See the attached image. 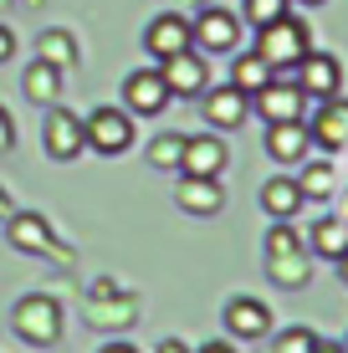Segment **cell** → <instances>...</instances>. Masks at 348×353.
I'll use <instances>...</instances> for the list:
<instances>
[{
    "mask_svg": "<svg viewBox=\"0 0 348 353\" xmlns=\"http://www.w3.org/2000/svg\"><path fill=\"white\" fill-rule=\"evenodd\" d=\"M103 353H139V348H128V343H108Z\"/></svg>",
    "mask_w": 348,
    "mask_h": 353,
    "instance_id": "obj_33",
    "label": "cell"
},
{
    "mask_svg": "<svg viewBox=\"0 0 348 353\" xmlns=\"http://www.w3.org/2000/svg\"><path fill=\"white\" fill-rule=\"evenodd\" d=\"M225 327L236 338H246V343H256V338L272 333V307L256 302V297H231L225 302Z\"/></svg>",
    "mask_w": 348,
    "mask_h": 353,
    "instance_id": "obj_16",
    "label": "cell"
},
{
    "mask_svg": "<svg viewBox=\"0 0 348 353\" xmlns=\"http://www.w3.org/2000/svg\"><path fill=\"white\" fill-rule=\"evenodd\" d=\"M82 133H88V149L103 154V159H118V154L134 149V113L128 108H92L82 118Z\"/></svg>",
    "mask_w": 348,
    "mask_h": 353,
    "instance_id": "obj_4",
    "label": "cell"
},
{
    "mask_svg": "<svg viewBox=\"0 0 348 353\" xmlns=\"http://www.w3.org/2000/svg\"><path fill=\"white\" fill-rule=\"evenodd\" d=\"M41 62H52L57 72H67L72 62H77V46H72L67 31H46L41 36Z\"/></svg>",
    "mask_w": 348,
    "mask_h": 353,
    "instance_id": "obj_25",
    "label": "cell"
},
{
    "mask_svg": "<svg viewBox=\"0 0 348 353\" xmlns=\"http://www.w3.org/2000/svg\"><path fill=\"white\" fill-rule=\"evenodd\" d=\"M195 353H236L231 343H205V348H195Z\"/></svg>",
    "mask_w": 348,
    "mask_h": 353,
    "instance_id": "obj_32",
    "label": "cell"
},
{
    "mask_svg": "<svg viewBox=\"0 0 348 353\" xmlns=\"http://www.w3.org/2000/svg\"><path fill=\"white\" fill-rule=\"evenodd\" d=\"M10 327H16L21 343L52 348L57 338H62V307H57V297H46V292H31V297L16 302V312H10Z\"/></svg>",
    "mask_w": 348,
    "mask_h": 353,
    "instance_id": "obj_3",
    "label": "cell"
},
{
    "mask_svg": "<svg viewBox=\"0 0 348 353\" xmlns=\"http://www.w3.org/2000/svg\"><path fill=\"white\" fill-rule=\"evenodd\" d=\"M41 143H46V154H52L57 164H72L82 149H88L82 118L67 113V108H52V113H46V123H41Z\"/></svg>",
    "mask_w": 348,
    "mask_h": 353,
    "instance_id": "obj_8",
    "label": "cell"
},
{
    "mask_svg": "<svg viewBox=\"0 0 348 353\" xmlns=\"http://www.w3.org/2000/svg\"><path fill=\"white\" fill-rule=\"evenodd\" d=\"M267 276L287 292H303L307 276H313V251L292 230V221H272L267 230Z\"/></svg>",
    "mask_w": 348,
    "mask_h": 353,
    "instance_id": "obj_1",
    "label": "cell"
},
{
    "mask_svg": "<svg viewBox=\"0 0 348 353\" xmlns=\"http://www.w3.org/2000/svg\"><path fill=\"white\" fill-rule=\"evenodd\" d=\"M307 139H313L323 154L348 149V97H323L313 123H307Z\"/></svg>",
    "mask_w": 348,
    "mask_h": 353,
    "instance_id": "obj_11",
    "label": "cell"
},
{
    "mask_svg": "<svg viewBox=\"0 0 348 353\" xmlns=\"http://www.w3.org/2000/svg\"><path fill=\"white\" fill-rule=\"evenodd\" d=\"M200 97H205V123H210L215 133L241 128L246 118H251V97H246L241 88H231V82H221V88H205Z\"/></svg>",
    "mask_w": 348,
    "mask_h": 353,
    "instance_id": "obj_12",
    "label": "cell"
},
{
    "mask_svg": "<svg viewBox=\"0 0 348 353\" xmlns=\"http://www.w3.org/2000/svg\"><path fill=\"white\" fill-rule=\"evenodd\" d=\"M307 251L323 256V261H338L343 251H348V225L343 221H318L313 236H307Z\"/></svg>",
    "mask_w": 348,
    "mask_h": 353,
    "instance_id": "obj_22",
    "label": "cell"
},
{
    "mask_svg": "<svg viewBox=\"0 0 348 353\" xmlns=\"http://www.w3.org/2000/svg\"><path fill=\"white\" fill-rule=\"evenodd\" d=\"M241 10H246V21L251 26H272V21H282L287 10H292V0H241Z\"/></svg>",
    "mask_w": 348,
    "mask_h": 353,
    "instance_id": "obj_26",
    "label": "cell"
},
{
    "mask_svg": "<svg viewBox=\"0 0 348 353\" xmlns=\"http://www.w3.org/2000/svg\"><path fill=\"white\" fill-rule=\"evenodd\" d=\"M338 272H343V282H348V251H343V256H338Z\"/></svg>",
    "mask_w": 348,
    "mask_h": 353,
    "instance_id": "obj_35",
    "label": "cell"
},
{
    "mask_svg": "<svg viewBox=\"0 0 348 353\" xmlns=\"http://www.w3.org/2000/svg\"><path fill=\"white\" fill-rule=\"evenodd\" d=\"M343 348H348V343H343Z\"/></svg>",
    "mask_w": 348,
    "mask_h": 353,
    "instance_id": "obj_38",
    "label": "cell"
},
{
    "mask_svg": "<svg viewBox=\"0 0 348 353\" xmlns=\"http://www.w3.org/2000/svg\"><path fill=\"white\" fill-rule=\"evenodd\" d=\"M179 210L185 215H215L225 205V190L221 179H195V174H179V190H174Z\"/></svg>",
    "mask_w": 348,
    "mask_h": 353,
    "instance_id": "obj_18",
    "label": "cell"
},
{
    "mask_svg": "<svg viewBox=\"0 0 348 353\" xmlns=\"http://www.w3.org/2000/svg\"><path fill=\"white\" fill-rule=\"evenodd\" d=\"M318 353H348L343 343H318Z\"/></svg>",
    "mask_w": 348,
    "mask_h": 353,
    "instance_id": "obj_34",
    "label": "cell"
},
{
    "mask_svg": "<svg viewBox=\"0 0 348 353\" xmlns=\"http://www.w3.org/2000/svg\"><path fill=\"white\" fill-rule=\"evenodd\" d=\"M10 246L16 251H31V256H52V261H72V251H62L52 241L41 215H10Z\"/></svg>",
    "mask_w": 348,
    "mask_h": 353,
    "instance_id": "obj_15",
    "label": "cell"
},
{
    "mask_svg": "<svg viewBox=\"0 0 348 353\" xmlns=\"http://www.w3.org/2000/svg\"><path fill=\"white\" fill-rule=\"evenodd\" d=\"M10 143H16V123H10V113L0 108V154H6Z\"/></svg>",
    "mask_w": 348,
    "mask_h": 353,
    "instance_id": "obj_28",
    "label": "cell"
},
{
    "mask_svg": "<svg viewBox=\"0 0 348 353\" xmlns=\"http://www.w3.org/2000/svg\"><path fill=\"white\" fill-rule=\"evenodd\" d=\"M143 46H149L154 62H170V57L190 52V21L174 16V10H170V16H154L149 31H143Z\"/></svg>",
    "mask_w": 348,
    "mask_h": 353,
    "instance_id": "obj_14",
    "label": "cell"
},
{
    "mask_svg": "<svg viewBox=\"0 0 348 353\" xmlns=\"http://www.w3.org/2000/svg\"><path fill=\"white\" fill-rule=\"evenodd\" d=\"M179 159H185V133H159L149 143V164L164 174H179Z\"/></svg>",
    "mask_w": 348,
    "mask_h": 353,
    "instance_id": "obj_23",
    "label": "cell"
},
{
    "mask_svg": "<svg viewBox=\"0 0 348 353\" xmlns=\"http://www.w3.org/2000/svg\"><path fill=\"white\" fill-rule=\"evenodd\" d=\"M292 6H323V0H292Z\"/></svg>",
    "mask_w": 348,
    "mask_h": 353,
    "instance_id": "obj_37",
    "label": "cell"
},
{
    "mask_svg": "<svg viewBox=\"0 0 348 353\" xmlns=\"http://www.w3.org/2000/svg\"><path fill=\"white\" fill-rule=\"evenodd\" d=\"M307 149H313V139H307L303 118H292V123H267V154L277 164H303Z\"/></svg>",
    "mask_w": 348,
    "mask_h": 353,
    "instance_id": "obj_17",
    "label": "cell"
},
{
    "mask_svg": "<svg viewBox=\"0 0 348 353\" xmlns=\"http://www.w3.org/2000/svg\"><path fill=\"white\" fill-rule=\"evenodd\" d=\"M297 190H303V200H328L333 194V164H303V174H297Z\"/></svg>",
    "mask_w": 348,
    "mask_h": 353,
    "instance_id": "obj_24",
    "label": "cell"
},
{
    "mask_svg": "<svg viewBox=\"0 0 348 353\" xmlns=\"http://www.w3.org/2000/svg\"><path fill=\"white\" fill-rule=\"evenodd\" d=\"M292 72H297V88L313 97V103L338 97V88H343V62H338V57H328V52H307Z\"/></svg>",
    "mask_w": 348,
    "mask_h": 353,
    "instance_id": "obj_10",
    "label": "cell"
},
{
    "mask_svg": "<svg viewBox=\"0 0 348 353\" xmlns=\"http://www.w3.org/2000/svg\"><path fill=\"white\" fill-rule=\"evenodd\" d=\"M26 97L31 103H41V108H57V97H62V72H57L52 62H31L26 67Z\"/></svg>",
    "mask_w": 348,
    "mask_h": 353,
    "instance_id": "obj_21",
    "label": "cell"
},
{
    "mask_svg": "<svg viewBox=\"0 0 348 353\" xmlns=\"http://www.w3.org/2000/svg\"><path fill=\"white\" fill-rule=\"evenodd\" d=\"M10 57H16V36L0 26V62H10Z\"/></svg>",
    "mask_w": 348,
    "mask_h": 353,
    "instance_id": "obj_29",
    "label": "cell"
},
{
    "mask_svg": "<svg viewBox=\"0 0 348 353\" xmlns=\"http://www.w3.org/2000/svg\"><path fill=\"white\" fill-rule=\"evenodd\" d=\"M190 46H195L200 57H231L241 52V16H231V10L210 6L195 16V26H190Z\"/></svg>",
    "mask_w": 348,
    "mask_h": 353,
    "instance_id": "obj_5",
    "label": "cell"
},
{
    "mask_svg": "<svg viewBox=\"0 0 348 353\" xmlns=\"http://www.w3.org/2000/svg\"><path fill=\"white\" fill-rule=\"evenodd\" d=\"M231 154H225L221 133H200V139H185V159H179V174H195V179H221Z\"/></svg>",
    "mask_w": 348,
    "mask_h": 353,
    "instance_id": "obj_13",
    "label": "cell"
},
{
    "mask_svg": "<svg viewBox=\"0 0 348 353\" xmlns=\"http://www.w3.org/2000/svg\"><path fill=\"white\" fill-rule=\"evenodd\" d=\"M272 77H277V72L261 62L256 52H231V88H241L246 97H251V92H261Z\"/></svg>",
    "mask_w": 348,
    "mask_h": 353,
    "instance_id": "obj_20",
    "label": "cell"
},
{
    "mask_svg": "<svg viewBox=\"0 0 348 353\" xmlns=\"http://www.w3.org/2000/svg\"><path fill=\"white\" fill-rule=\"evenodd\" d=\"M323 338L313 333V327H287V333H277V343H272V353H318Z\"/></svg>",
    "mask_w": 348,
    "mask_h": 353,
    "instance_id": "obj_27",
    "label": "cell"
},
{
    "mask_svg": "<svg viewBox=\"0 0 348 353\" xmlns=\"http://www.w3.org/2000/svg\"><path fill=\"white\" fill-rule=\"evenodd\" d=\"M170 103H174V97H170V88H164L159 67H139V72H128V82H123V108H128L134 118H159Z\"/></svg>",
    "mask_w": 348,
    "mask_h": 353,
    "instance_id": "obj_7",
    "label": "cell"
},
{
    "mask_svg": "<svg viewBox=\"0 0 348 353\" xmlns=\"http://www.w3.org/2000/svg\"><path fill=\"white\" fill-rule=\"evenodd\" d=\"M303 190H297V179L287 174H272L267 185H261V210H267V221H297V210H303Z\"/></svg>",
    "mask_w": 348,
    "mask_h": 353,
    "instance_id": "obj_19",
    "label": "cell"
},
{
    "mask_svg": "<svg viewBox=\"0 0 348 353\" xmlns=\"http://www.w3.org/2000/svg\"><path fill=\"white\" fill-rule=\"evenodd\" d=\"M338 221H343V225H348V194H343V215H338Z\"/></svg>",
    "mask_w": 348,
    "mask_h": 353,
    "instance_id": "obj_36",
    "label": "cell"
},
{
    "mask_svg": "<svg viewBox=\"0 0 348 353\" xmlns=\"http://www.w3.org/2000/svg\"><path fill=\"white\" fill-rule=\"evenodd\" d=\"M154 353H190V348H185V343H179V338H164V343H159V348H154Z\"/></svg>",
    "mask_w": 348,
    "mask_h": 353,
    "instance_id": "obj_30",
    "label": "cell"
},
{
    "mask_svg": "<svg viewBox=\"0 0 348 353\" xmlns=\"http://www.w3.org/2000/svg\"><path fill=\"white\" fill-rule=\"evenodd\" d=\"M10 215H16V210H10V194L0 190V221H10Z\"/></svg>",
    "mask_w": 348,
    "mask_h": 353,
    "instance_id": "obj_31",
    "label": "cell"
},
{
    "mask_svg": "<svg viewBox=\"0 0 348 353\" xmlns=\"http://www.w3.org/2000/svg\"><path fill=\"white\" fill-rule=\"evenodd\" d=\"M159 77H164V88H170V97H200L210 88V67H205V57H200L195 46L170 57V62H159Z\"/></svg>",
    "mask_w": 348,
    "mask_h": 353,
    "instance_id": "obj_9",
    "label": "cell"
},
{
    "mask_svg": "<svg viewBox=\"0 0 348 353\" xmlns=\"http://www.w3.org/2000/svg\"><path fill=\"white\" fill-rule=\"evenodd\" d=\"M307 92L297 88V77H272L261 92H251V113H261V123H292L303 118Z\"/></svg>",
    "mask_w": 348,
    "mask_h": 353,
    "instance_id": "obj_6",
    "label": "cell"
},
{
    "mask_svg": "<svg viewBox=\"0 0 348 353\" xmlns=\"http://www.w3.org/2000/svg\"><path fill=\"white\" fill-rule=\"evenodd\" d=\"M251 52H256L272 72H292L307 52H313V31H307V21H297L292 10H287L282 21H272V26L256 31V46H251Z\"/></svg>",
    "mask_w": 348,
    "mask_h": 353,
    "instance_id": "obj_2",
    "label": "cell"
}]
</instances>
